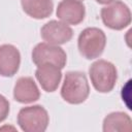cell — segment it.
<instances>
[{
    "mask_svg": "<svg viewBox=\"0 0 132 132\" xmlns=\"http://www.w3.org/2000/svg\"><path fill=\"white\" fill-rule=\"evenodd\" d=\"M90 86L87 76L81 71H68L61 88V97L69 104H80L87 100Z\"/></svg>",
    "mask_w": 132,
    "mask_h": 132,
    "instance_id": "cell-1",
    "label": "cell"
},
{
    "mask_svg": "<svg viewBox=\"0 0 132 132\" xmlns=\"http://www.w3.org/2000/svg\"><path fill=\"white\" fill-rule=\"evenodd\" d=\"M89 76L94 89L99 93H109L118 80L116 66L106 60H97L89 68Z\"/></svg>",
    "mask_w": 132,
    "mask_h": 132,
    "instance_id": "cell-2",
    "label": "cell"
},
{
    "mask_svg": "<svg viewBox=\"0 0 132 132\" xmlns=\"http://www.w3.org/2000/svg\"><path fill=\"white\" fill-rule=\"evenodd\" d=\"M106 45L105 33L96 27L84 29L77 38V47L79 54L87 60L99 58Z\"/></svg>",
    "mask_w": 132,
    "mask_h": 132,
    "instance_id": "cell-3",
    "label": "cell"
},
{
    "mask_svg": "<svg viewBox=\"0 0 132 132\" xmlns=\"http://www.w3.org/2000/svg\"><path fill=\"white\" fill-rule=\"evenodd\" d=\"M48 123L47 110L41 105L23 107L18 113V125L25 132H44Z\"/></svg>",
    "mask_w": 132,
    "mask_h": 132,
    "instance_id": "cell-4",
    "label": "cell"
},
{
    "mask_svg": "<svg viewBox=\"0 0 132 132\" xmlns=\"http://www.w3.org/2000/svg\"><path fill=\"white\" fill-rule=\"evenodd\" d=\"M100 16L103 24L111 30H123L131 24V11L123 1L114 0L101 8Z\"/></svg>",
    "mask_w": 132,
    "mask_h": 132,
    "instance_id": "cell-5",
    "label": "cell"
},
{
    "mask_svg": "<svg viewBox=\"0 0 132 132\" xmlns=\"http://www.w3.org/2000/svg\"><path fill=\"white\" fill-rule=\"evenodd\" d=\"M32 61L36 66L44 63H51L63 69L66 66L67 55L59 45L47 42H40L32 51Z\"/></svg>",
    "mask_w": 132,
    "mask_h": 132,
    "instance_id": "cell-6",
    "label": "cell"
},
{
    "mask_svg": "<svg viewBox=\"0 0 132 132\" xmlns=\"http://www.w3.org/2000/svg\"><path fill=\"white\" fill-rule=\"evenodd\" d=\"M40 35L41 38L47 43L60 45L71 40L73 30L63 22L52 20L41 27Z\"/></svg>",
    "mask_w": 132,
    "mask_h": 132,
    "instance_id": "cell-7",
    "label": "cell"
},
{
    "mask_svg": "<svg viewBox=\"0 0 132 132\" xmlns=\"http://www.w3.org/2000/svg\"><path fill=\"white\" fill-rule=\"evenodd\" d=\"M56 14L61 22L67 25L80 24L86 15V7L79 0H62L57 7Z\"/></svg>",
    "mask_w": 132,
    "mask_h": 132,
    "instance_id": "cell-8",
    "label": "cell"
},
{
    "mask_svg": "<svg viewBox=\"0 0 132 132\" xmlns=\"http://www.w3.org/2000/svg\"><path fill=\"white\" fill-rule=\"evenodd\" d=\"M35 77L38 80L41 89L47 93L55 92L62 79V71L58 66L44 63L37 66L35 71Z\"/></svg>",
    "mask_w": 132,
    "mask_h": 132,
    "instance_id": "cell-9",
    "label": "cell"
},
{
    "mask_svg": "<svg viewBox=\"0 0 132 132\" xmlns=\"http://www.w3.org/2000/svg\"><path fill=\"white\" fill-rule=\"evenodd\" d=\"M21 65L20 51L12 44L0 45V75L3 77L13 76Z\"/></svg>",
    "mask_w": 132,
    "mask_h": 132,
    "instance_id": "cell-10",
    "label": "cell"
},
{
    "mask_svg": "<svg viewBox=\"0 0 132 132\" xmlns=\"http://www.w3.org/2000/svg\"><path fill=\"white\" fill-rule=\"evenodd\" d=\"M13 98L19 103H32L40 98V91L32 77L22 76L13 87Z\"/></svg>",
    "mask_w": 132,
    "mask_h": 132,
    "instance_id": "cell-11",
    "label": "cell"
},
{
    "mask_svg": "<svg viewBox=\"0 0 132 132\" xmlns=\"http://www.w3.org/2000/svg\"><path fill=\"white\" fill-rule=\"evenodd\" d=\"M132 129V121L129 114L123 111H113L108 113L102 124L104 132H130Z\"/></svg>",
    "mask_w": 132,
    "mask_h": 132,
    "instance_id": "cell-12",
    "label": "cell"
},
{
    "mask_svg": "<svg viewBox=\"0 0 132 132\" xmlns=\"http://www.w3.org/2000/svg\"><path fill=\"white\" fill-rule=\"evenodd\" d=\"M23 10L29 16L42 20L48 18L53 13V0H21Z\"/></svg>",
    "mask_w": 132,
    "mask_h": 132,
    "instance_id": "cell-13",
    "label": "cell"
},
{
    "mask_svg": "<svg viewBox=\"0 0 132 132\" xmlns=\"http://www.w3.org/2000/svg\"><path fill=\"white\" fill-rule=\"evenodd\" d=\"M9 110H10L9 101L3 95L0 94V123L3 122L7 118Z\"/></svg>",
    "mask_w": 132,
    "mask_h": 132,
    "instance_id": "cell-14",
    "label": "cell"
},
{
    "mask_svg": "<svg viewBox=\"0 0 132 132\" xmlns=\"http://www.w3.org/2000/svg\"><path fill=\"white\" fill-rule=\"evenodd\" d=\"M112 1H114V0H96V2L99 4H109Z\"/></svg>",
    "mask_w": 132,
    "mask_h": 132,
    "instance_id": "cell-15",
    "label": "cell"
},
{
    "mask_svg": "<svg viewBox=\"0 0 132 132\" xmlns=\"http://www.w3.org/2000/svg\"><path fill=\"white\" fill-rule=\"evenodd\" d=\"M79 1H81V0H79Z\"/></svg>",
    "mask_w": 132,
    "mask_h": 132,
    "instance_id": "cell-16",
    "label": "cell"
}]
</instances>
